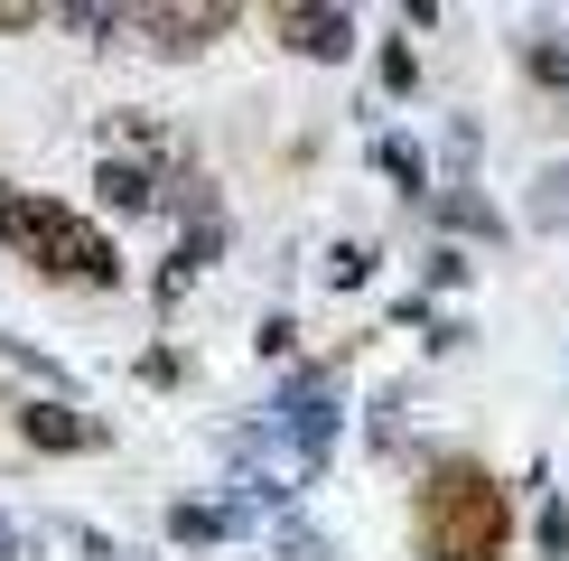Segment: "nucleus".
<instances>
[{
	"mask_svg": "<svg viewBox=\"0 0 569 561\" xmlns=\"http://www.w3.org/2000/svg\"><path fill=\"white\" fill-rule=\"evenodd\" d=\"M411 524H420V552L430 561H505L513 552V496L477 459H439L430 478H420Z\"/></svg>",
	"mask_w": 569,
	"mask_h": 561,
	"instance_id": "f257e3e1",
	"label": "nucleus"
},
{
	"mask_svg": "<svg viewBox=\"0 0 569 561\" xmlns=\"http://www.w3.org/2000/svg\"><path fill=\"white\" fill-rule=\"evenodd\" d=\"M0 244H10L19 263H38L47 280H84V291H112V280H122L112 234L93 216H76V206H57V197H29V187L0 197Z\"/></svg>",
	"mask_w": 569,
	"mask_h": 561,
	"instance_id": "f03ea898",
	"label": "nucleus"
},
{
	"mask_svg": "<svg viewBox=\"0 0 569 561\" xmlns=\"http://www.w3.org/2000/svg\"><path fill=\"white\" fill-rule=\"evenodd\" d=\"M131 29L159 57H206L216 38H233V0H159V10H131Z\"/></svg>",
	"mask_w": 569,
	"mask_h": 561,
	"instance_id": "7ed1b4c3",
	"label": "nucleus"
},
{
	"mask_svg": "<svg viewBox=\"0 0 569 561\" xmlns=\"http://www.w3.org/2000/svg\"><path fill=\"white\" fill-rule=\"evenodd\" d=\"M271 38L290 47V57H318V66H337V57H355V10H318V0H280V10H271Z\"/></svg>",
	"mask_w": 569,
	"mask_h": 561,
	"instance_id": "20e7f679",
	"label": "nucleus"
},
{
	"mask_svg": "<svg viewBox=\"0 0 569 561\" xmlns=\"http://www.w3.org/2000/svg\"><path fill=\"white\" fill-rule=\"evenodd\" d=\"M93 197H103L112 216H150V206L169 197V178H159L150 159H112V150H103V169H93Z\"/></svg>",
	"mask_w": 569,
	"mask_h": 561,
	"instance_id": "39448f33",
	"label": "nucleus"
},
{
	"mask_svg": "<svg viewBox=\"0 0 569 561\" xmlns=\"http://www.w3.org/2000/svg\"><path fill=\"white\" fill-rule=\"evenodd\" d=\"M19 431L38 450H103V421H84L76 403H19Z\"/></svg>",
	"mask_w": 569,
	"mask_h": 561,
	"instance_id": "423d86ee",
	"label": "nucleus"
},
{
	"mask_svg": "<svg viewBox=\"0 0 569 561\" xmlns=\"http://www.w3.org/2000/svg\"><path fill=\"white\" fill-rule=\"evenodd\" d=\"M216 253H224V225H216V216H206V225H187V244L169 253V272H159V309H178V299L197 291V272L216 263Z\"/></svg>",
	"mask_w": 569,
	"mask_h": 561,
	"instance_id": "0eeeda50",
	"label": "nucleus"
},
{
	"mask_svg": "<svg viewBox=\"0 0 569 561\" xmlns=\"http://www.w3.org/2000/svg\"><path fill=\"white\" fill-rule=\"evenodd\" d=\"M233 524H243L233 505H197V496H187V505H169V543H187V552H197V543H224Z\"/></svg>",
	"mask_w": 569,
	"mask_h": 561,
	"instance_id": "6e6552de",
	"label": "nucleus"
},
{
	"mask_svg": "<svg viewBox=\"0 0 569 561\" xmlns=\"http://www.w3.org/2000/svg\"><path fill=\"white\" fill-rule=\"evenodd\" d=\"M373 169H383L392 187H411V197H430V159H420V140L383 131V140H373Z\"/></svg>",
	"mask_w": 569,
	"mask_h": 561,
	"instance_id": "1a4fd4ad",
	"label": "nucleus"
},
{
	"mask_svg": "<svg viewBox=\"0 0 569 561\" xmlns=\"http://www.w3.org/2000/svg\"><path fill=\"white\" fill-rule=\"evenodd\" d=\"M523 76H532L541 94H569V38H560V29H532V38H523Z\"/></svg>",
	"mask_w": 569,
	"mask_h": 561,
	"instance_id": "9d476101",
	"label": "nucleus"
},
{
	"mask_svg": "<svg viewBox=\"0 0 569 561\" xmlns=\"http://www.w3.org/2000/svg\"><path fill=\"white\" fill-rule=\"evenodd\" d=\"M430 216H439L448 234H505V216H495L477 187H439V206H430Z\"/></svg>",
	"mask_w": 569,
	"mask_h": 561,
	"instance_id": "9b49d317",
	"label": "nucleus"
},
{
	"mask_svg": "<svg viewBox=\"0 0 569 561\" xmlns=\"http://www.w3.org/2000/svg\"><path fill=\"white\" fill-rule=\"evenodd\" d=\"M532 225L541 234H569V159H551V169L532 178Z\"/></svg>",
	"mask_w": 569,
	"mask_h": 561,
	"instance_id": "f8f14e48",
	"label": "nucleus"
},
{
	"mask_svg": "<svg viewBox=\"0 0 569 561\" xmlns=\"http://www.w3.org/2000/svg\"><path fill=\"white\" fill-rule=\"evenodd\" d=\"M57 19H66L76 38H122V29H131V10H112V0H66Z\"/></svg>",
	"mask_w": 569,
	"mask_h": 561,
	"instance_id": "ddd939ff",
	"label": "nucleus"
},
{
	"mask_svg": "<svg viewBox=\"0 0 569 561\" xmlns=\"http://www.w3.org/2000/svg\"><path fill=\"white\" fill-rule=\"evenodd\" d=\"M373 76H383V94H411V85H420V57H411V38H392L383 57H373Z\"/></svg>",
	"mask_w": 569,
	"mask_h": 561,
	"instance_id": "4468645a",
	"label": "nucleus"
},
{
	"mask_svg": "<svg viewBox=\"0 0 569 561\" xmlns=\"http://www.w3.org/2000/svg\"><path fill=\"white\" fill-rule=\"evenodd\" d=\"M318 272H327V291H355V280L373 272V244H337V253H327Z\"/></svg>",
	"mask_w": 569,
	"mask_h": 561,
	"instance_id": "2eb2a0df",
	"label": "nucleus"
},
{
	"mask_svg": "<svg viewBox=\"0 0 569 561\" xmlns=\"http://www.w3.org/2000/svg\"><path fill=\"white\" fill-rule=\"evenodd\" d=\"M448 187H477V122H448Z\"/></svg>",
	"mask_w": 569,
	"mask_h": 561,
	"instance_id": "dca6fc26",
	"label": "nucleus"
},
{
	"mask_svg": "<svg viewBox=\"0 0 569 561\" xmlns=\"http://www.w3.org/2000/svg\"><path fill=\"white\" fill-rule=\"evenodd\" d=\"M252 346H262V356L280 365V356H290V346H299V318H290V309H271L262 327H252Z\"/></svg>",
	"mask_w": 569,
	"mask_h": 561,
	"instance_id": "f3484780",
	"label": "nucleus"
},
{
	"mask_svg": "<svg viewBox=\"0 0 569 561\" xmlns=\"http://www.w3.org/2000/svg\"><path fill=\"white\" fill-rule=\"evenodd\" d=\"M532 543L551 552V561H569V514H560V496H541V524H532Z\"/></svg>",
	"mask_w": 569,
	"mask_h": 561,
	"instance_id": "a211bd4d",
	"label": "nucleus"
},
{
	"mask_svg": "<svg viewBox=\"0 0 569 561\" xmlns=\"http://www.w3.org/2000/svg\"><path fill=\"white\" fill-rule=\"evenodd\" d=\"M0 365H10V374H47V384H66L57 356H38V346H19V337H0Z\"/></svg>",
	"mask_w": 569,
	"mask_h": 561,
	"instance_id": "6ab92c4d",
	"label": "nucleus"
},
{
	"mask_svg": "<svg viewBox=\"0 0 569 561\" xmlns=\"http://www.w3.org/2000/svg\"><path fill=\"white\" fill-rule=\"evenodd\" d=\"M0 561H38V543H29V524H10V514H0Z\"/></svg>",
	"mask_w": 569,
	"mask_h": 561,
	"instance_id": "aec40b11",
	"label": "nucleus"
},
{
	"mask_svg": "<svg viewBox=\"0 0 569 561\" xmlns=\"http://www.w3.org/2000/svg\"><path fill=\"white\" fill-rule=\"evenodd\" d=\"M458 280H467V263H458V253L439 244V253H430V291H458Z\"/></svg>",
	"mask_w": 569,
	"mask_h": 561,
	"instance_id": "412c9836",
	"label": "nucleus"
},
{
	"mask_svg": "<svg viewBox=\"0 0 569 561\" xmlns=\"http://www.w3.org/2000/svg\"><path fill=\"white\" fill-rule=\"evenodd\" d=\"M38 19H47L38 0H0V38H10V29H38Z\"/></svg>",
	"mask_w": 569,
	"mask_h": 561,
	"instance_id": "4be33fe9",
	"label": "nucleus"
},
{
	"mask_svg": "<svg viewBox=\"0 0 569 561\" xmlns=\"http://www.w3.org/2000/svg\"><path fill=\"white\" fill-rule=\"evenodd\" d=\"M122 561H131V552H122Z\"/></svg>",
	"mask_w": 569,
	"mask_h": 561,
	"instance_id": "5701e85b",
	"label": "nucleus"
}]
</instances>
